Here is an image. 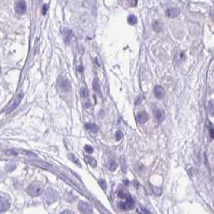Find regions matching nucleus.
Here are the masks:
<instances>
[{
    "label": "nucleus",
    "mask_w": 214,
    "mask_h": 214,
    "mask_svg": "<svg viewBox=\"0 0 214 214\" xmlns=\"http://www.w3.org/2000/svg\"><path fill=\"white\" fill-rule=\"evenodd\" d=\"M154 94L158 99L164 98L165 96V91L164 89L160 85H156L154 89Z\"/></svg>",
    "instance_id": "6e6552de"
},
{
    "label": "nucleus",
    "mask_w": 214,
    "mask_h": 214,
    "mask_svg": "<svg viewBox=\"0 0 214 214\" xmlns=\"http://www.w3.org/2000/svg\"><path fill=\"white\" fill-rule=\"evenodd\" d=\"M63 36H64V39H65V43H69L73 37V35H72V32L71 30H69V29H65L63 31Z\"/></svg>",
    "instance_id": "9d476101"
},
{
    "label": "nucleus",
    "mask_w": 214,
    "mask_h": 214,
    "mask_svg": "<svg viewBox=\"0 0 214 214\" xmlns=\"http://www.w3.org/2000/svg\"><path fill=\"white\" fill-rule=\"evenodd\" d=\"M85 127H86L89 131H91L92 133H94V134H95V133H97V131H98L99 130L98 126L95 124V123H87V124H85Z\"/></svg>",
    "instance_id": "ddd939ff"
},
{
    "label": "nucleus",
    "mask_w": 214,
    "mask_h": 214,
    "mask_svg": "<svg viewBox=\"0 0 214 214\" xmlns=\"http://www.w3.org/2000/svg\"><path fill=\"white\" fill-rule=\"evenodd\" d=\"M167 15L170 18H176L180 14V11L178 9H176L175 7H170L166 11Z\"/></svg>",
    "instance_id": "f8f14e48"
},
{
    "label": "nucleus",
    "mask_w": 214,
    "mask_h": 214,
    "mask_svg": "<svg viewBox=\"0 0 214 214\" xmlns=\"http://www.w3.org/2000/svg\"><path fill=\"white\" fill-rule=\"evenodd\" d=\"M142 214H152V212H150L149 210L145 209V208H142Z\"/></svg>",
    "instance_id": "cd10ccee"
},
{
    "label": "nucleus",
    "mask_w": 214,
    "mask_h": 214,
    "mask_svg": "<svg viewBox=\"0 0 214 214\" xmlns=\"http://www.w3.org/2000/svg\"><path fill=\"white\" fill-rule=\"evenodd\" d=\"M127 20L129 24H131V25H135V24H137L138 19L137 17L134 15V14H130V15H129V17H128Z\"/></svg>",
    "instance_id": "6ab92c4d"
},
{
    "label": "nucleus",
    "mask_w": 214,
    "mask_h": 214,
    "mask_svg": "<svg viewBox=\"0 0 214 214\" xmlns=\"http://www.w3.org/2000/svg\"><path fill=\"white\" fill-rule=\"evenodd\" d=\"M208 108H209V112L211 113V115H213V103H212V101H209Z\"/></svg>",
    "instance_id": "5701e85b"
},
{
    "label": "nucleus",
    "mask_w": 214,
    "mask_h": 214,
    "mask_svg": "<svg viewBox=\"0 0 214 214\" xmlns=\"http://www.w3.org/2000/svg\"><path fill=\"white\" fill-rule=\"evenodd\" d=\"M163 28H164V24L161 21H155L153 24V29L157 32L161 31Z\"/></svg>",
    "instance_id": "4468645a"
},
{
    "label": "nucleus",
    "mask_w": 214,
    "mask_h": 214,
    "mask_svg": "<svg viewBox=\"0 0 214 214\" xmlns=\"http://www.w3.org/2000/svg\"><path fill=\"white\" fill-rule=\"evenodd\" d=\"M107 167H108V169L110 171H114L117 169V167H118V164L116 163L115 161L113 160H110L108 162V164H107Z\"/></svg>",
    "instance_id": "2eb2a0df"
},
{
    "label": "nucleus",
    "mask_w": 214,
    "mask_h": 214,
    "mask_svg": "<svg viewBox=\"0 0 214 214\" xmlns=\"http://www.w3.org/2000/svg\"><path fill=\"white\" fill-rule=\"evenodd\" d=\"M123 133H122V131L121 130H118L117 132H116V135H115V139L117 141H119V140L122 139V138H123Z\"/></svg>",
    "instance_id": "393cba45"
},
{
    "label": "nucleus",
    "mask_w": 214,
    "mask_h": 214,
    "mask_svg": "<svg viewBox=\"0 0 214 214\" xmlns=\"http://www.w3.org/2000/svg\"><path fill=\"white\" fill-rule=\"evenodd\" d=\"M69 159L71 160L72 162H73L74 164H76L77 165V166L81 167V163H80L79 159H77V157L75 155L73 154H69Z\"/></svg>",
    "instance_id": "a211bd4d"
},
{
    "label": "nucleus",
    "mask_w": 214,
    "mask_h": 214,
    "mask_svg": "<svg viewBox=\"0 0 214 214\" xmlns=\"http://www.w3.org/2000/svg\"><path fill=\"white\" fill-rule=\"evenodd\" d=\"M154 113L156 120L158 121L159 124H160V123L164 120V112L163 110H161L160 109H155Z\"/></svg>",
    "instance_id": "9b49d317"
},
{
    "label": "nucleus",
    "mask_w": 214,
    "mask_h": 214,
    "mask_svg": "<svg viewBox=\"0 0 214 214\" xmlns=\"http://www.w3.org/2000/svg\"><path fill=\"white\" fill-rule=\"evenodd\" d=\"M58 86H59V89L61 92H65V93H67V92H69L72 89V86H71V84L69 80L67 79H61L58 84Z\"/></svg>",
    "instance_id": "20e7f679"
},
{
    "label": "nucleus",
    "mask_w": 214,
    "mask_h": 214,
    "mask_svg": "<svg viewBox=\"0 0 214 214\" xmlns=\"http://www.w3.org/2000/svg\"><path fill=\"white\" fill-rule=\"evenodd\" d=\"M85 159H86L87 163H88L90 166L95 168V167H97V163L96 159H94V158H93V157L85 156Z\"/></svg>",
    "instance_id": "dca6fc26"
},
{
    "label": "nucleus",
    "mask_w": 214,
    "mask_h": 214,
    "mask_svg": "<svg viewBox=\"0 0 214 214\" xmlns=\"http://www.w3.org/2000/svg\"><path fill=\"white\" fill-rule=\"evenodd\" d=\"M27 191L31 196H39L43 193V186L38 182H33L28 186Z\"/></svg>",
    "instance_id": "f257e3e1"
},
{
    "label": "nucleus",
    "mask_w": 214,
    "mask_h": 214,
    "mask_svg": "<svg viewBox=\"0 0 214 214\" xmlns=\"http://www.w3.org/2000/svg\"><path fill=\"white\" fill-rule=\"evenodd\" d=\"M98 183H99V184H100V186L101 187V188L106 189V182L105 180H103V179H100V180H98Z\"/></svg>",
    "instance_id": "b1692460"
},
{
    "label": "nucleus",
    "mask_w": 214,
    "mask_h": 214,
    "mask_svg": "<svg viewBox=\"0 0 214 214\" xmlns=\"http://www.w3.org/2000/svg\"><path fill=\"white\" fill-rule=\"evenodd\" d=\"M48 6L47 4H44L43 7V9H42V13H43V14H45L46 13H47V11H48Z\"/></svg>",
    "instance_id": "bb28decb"
},
{
    "label": "nucleus",
    "mask_w": 214,
    "mask_h": 214,
    "mask_svg": "<svg viewBox=\"0 0 214 214\" xmlns=\"http://www.w3.org/2000/svg\"><path fill=\"white\" fill-rule=\"evenodd\" d=\"M78 210L82 214H92L93 213V208L89 204L85 201H81L77 205Z\"/></svg>",
    "instance_id": "7ed1b4c3"
},
{
    "label": "nucleus",
    "mask_w": 214,
    "mask_h": 214,
    "mask_svg": "<svg viewBox=\"0 0 214 214\" xmlns=\"http://www.w3.org/2000/svg\"><path fill=\"white\" fill-rule=\"evenodd\" d=\"M11 206V200L8 196L0 194V213L5 212L9 209Z\"/></svg>",
    "instance_id": "f03ea898"
},
{
    "label": "nucleus",
    "mask_w": 214,
    "mask_h": 214,
    "mask_svg": "<svg viewBox=\"0 0 214 214\" xmlns=\"http://www.w3.org/2000/svg\"><path fill=\"white\" fill-rule=\"evenodd\" d=\"M142 97H138L137 99H136V101H135V105L137 106V105H140V104L142 103Z\"/></svg>",
    "instance_id": "a878e982"
},
{
    "label": "nucleus",
    "mask_w": 214,
    "mask_h": 214,
    "mask_svg": "<svg viewBox=\"0 0 214 214\" xmlns=\"http://www.w3.org/2000/svg\"><path fill=\"white\" fill-rule=\"evenodd\" d=\"M209 130H210V136H211V138L212 139H213V137H214V135H213V128L212 127H211L209 129Z\"/></svg>",
    "instance_id": "2f4dec72"
},
{
    "label": "nucleus",
    "mask_w": 214,
    "mask_h": 214,
    "mask_svg": "<svg viewBox=\"0 0 214 214\" xmlns=\"http://www.w3.org/2000/svg\"><path fill=\"white\" fill-rule=\"evenodd\" d=\"M96 62H97V65H98V66H101V60H100V59H99L98 57L96 58Z\"/></svg>",
    "instance_id": "7c9ffc66"
},
{
    "label": "nucleus",
    "mask_w": 214,
    "mask_h": 214,
    "mask_svg": "<svg viewBox=\"0 0 214 214\" xmlns=\"http://www.w3.org/2000/svg\"><path fill=\"white\" fill-rule=\"evenodd\" d=\"M81 96L83 97H88V96H89V91H88L87 88L82 87L81 89Z\"/></svg>",
    "instance_id": "412c9836"
},
{
    "label": "nucleus",
    "mask_w": 214,
    "mask_h": 214,
    "mask_svg": "<svg viewBox=\"0 0 214 214\" xmlns=\"http://www.w3.org/2000/svg\"><path fill=\"white\" fill-rule=\"evenodd\" d=\"M27 10V4L25 1H19L15 4V11L18 14H24Z\"/></svg>",
    "instance_id": "423d86ee"
},
{
    "label": "nucleus",
    "mask_w": 214,
    "mask_h": 214,
    "mask_svg": "<svg viewBox=\"0 0 214 214\" xmlns=\"http://www.w3.org/2000/svg\"><path fill=\"white\" fill-rule=\"evenodd\" d=\"M125 199V204L126 206V209H133L135 206V203L134 200H133V198L129 194H127Z\"/></svg>",
    "instance_id": "1a4fd4ad"
},
{
    "label": "nucleus",
    "mask_w": 214,
    "mask_h": 214,
    "mask_svg": "<svg viewBox=\"0 0 214 214\" xmlns=\"http://www.w3.org/2000/svg\"><path fill=\"white\" fill-rule=\"evenodd\" d=\"M119 206H120L123 209H124V210H126V204H125V202H120L119 203Z\"/></svg>",
    "instance_id": "c85d7f7f"
},
{
    "label": "nucleus",
    "mask_w": 214,
    "mask_h": 214,
    "mask_svg": "<svg viewBox=\"0 0 214 214\" xmlns=\"http://www.w3.org/2000/svg\"><path fill=\"white\" fill-rule=\"evenodd\" d=\"M137 121L138 123H140V124H143V123H147L148 119H149V116L147 114L145 111H141V112H139L137 113Z\"/></svg>",
    "instance_id": "0eeeda50"
},
{
    "label": "nucleus",
    "mask_w": 214,
    "mask_h": 214,
    "mask_svg": "<svg viewBox=\"0 0 214 214\" xmlns=\"http://www.w3.org/2000/svg\"><path fill=\"white\" fill-rule=\"evenodd\" d=\"M44 199L48 203L55 202L56 199H57V195H56L55 191H53V189H48L46 192L45 195H44Z\"/></svg>",
    "instance_id": "39448f33"
},
{
    "label": "nucleus",
    "mask_w": 214,
    "mask_h": 214,
    "mask_svg": "<svg viewBox=\"0 0 214 214\" xmlns=\"http://www.w3.org/2000/svg\"><path fill=\"white\" fill-rule=\"evenodd\" d=\"M60 214H75L74 212H71V211H69V210H66V211H64V212H62Z\"/></svg>",
    "instance_id": "c756f323"
},
{
    "label": "nucleus",
    "mask_w": 214,
    "mask_h": 214,
    "mask_svg": "<svg viewBox=\"0 0 214 214\" xmlns=\"http://www.w3.org/2000/svg\"><path fill=\"white\" fill-rule=\"evenodd\" d=\"M85 151L88 153V154H92L94 152V148L90 145H85Z\"/></svg>",
    "instance_id": "4be33fe9"
},
{
    "label": "nucleus",
    "mask_w": 214,
    "mask_h": 214,
    "mask_svg": "<svg viewBox=\"0 0 214 214\" xmlns=\"http://www.w3.org/2000/svg\"><path fill=\"white\" fill-rule=\"evenodd\" d=\"M93 89L97 94H98L101 95V92H100V87H99V84L97 80H94V82H93Z\"/></svg>",
    "instance_id": "aec40b11"
},
{
    "label": "nucleus",
    "mask_w": 214,
    "mask_h": 214,
    "mask_svg": "<svg viewBox=\"0 0 214 214\" xmlns=\"http://www.w3.org/2000/svg\"><path fill=\"white\" fill-rule=\"evenodd\" d=\"M22 98H23V94H20V95H19V96H18V97L16 98V100L14 101V106H11V107H10L8 112H11V111L13 110H14V109L15 108V107H17V106H18V105L19 104V102H20V101H21Z\"/></svg>",
    "instance_id": "f3484780"
}]
</instances>
